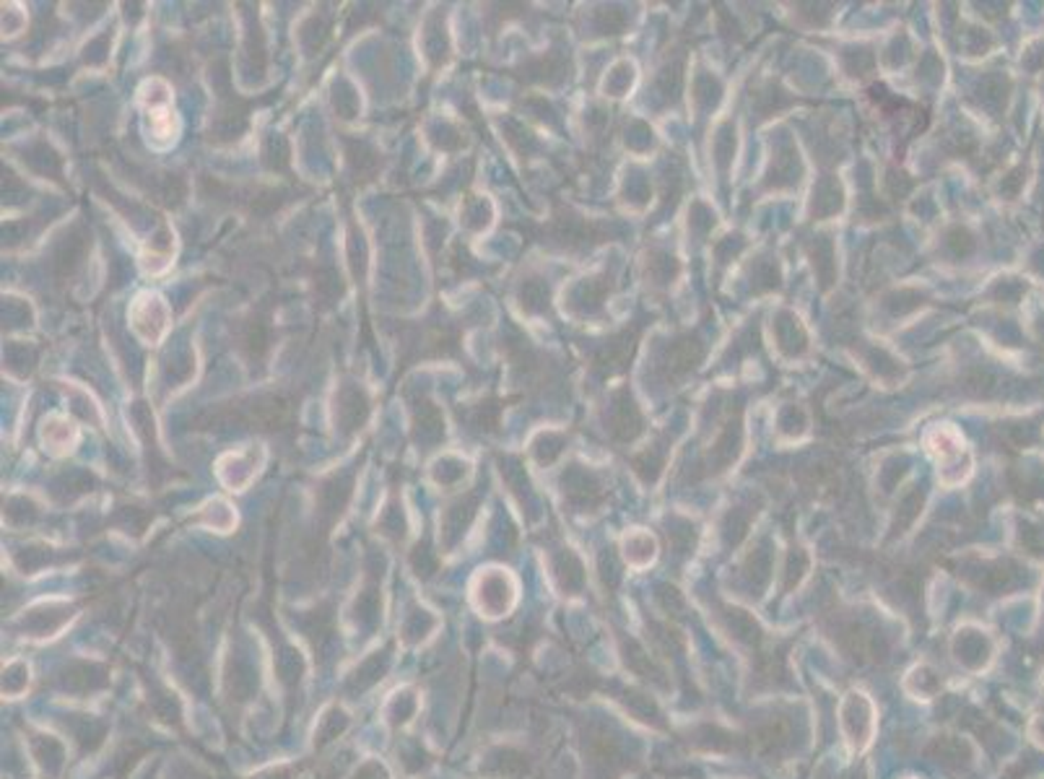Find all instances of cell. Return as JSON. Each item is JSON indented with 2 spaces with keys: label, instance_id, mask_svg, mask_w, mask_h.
I'll use <instances>...</instances> for the list:
<instances>
[{
  "label": "cell",
  "instance_id": "6da1fadb",
  "mask_svg": "<svg viewBox=\"0 0 1044 779\" xmlns=\"http://www.w3.org/2000/svg\"><path fill=\"white\" fill-rule=\"evenodd\" d=\"M170 312L167 304L159 294H138V299L130 307V325L136 330L140 341L146 343H159L162 335L167 333Z\"/></svg>",
  "mask_w": 1044,
  "mask_h": 779
}]
</instances>
